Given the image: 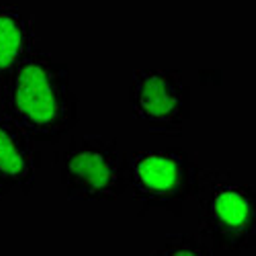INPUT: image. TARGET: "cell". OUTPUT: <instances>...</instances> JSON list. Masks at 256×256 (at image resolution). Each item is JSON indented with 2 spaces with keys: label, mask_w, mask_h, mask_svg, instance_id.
<instances>
[{
  "label": "cell",
  "mask_w": 256,
  "mask_h": 256,
  "mask_svg": "<svg viewBox=\"0 0 256 256\" xmlns=\"http://www.w3.org/2000/svg\"><path fill=\"white\" fill-rule=\"evenodd\" d=\"M41 168V154L35 142L20 127L0 111V176L10 188H20L29 195Z\"/></svg>",
  "instance_id": "6"
},
{
  "label": "cell",
  "mask_w": 256,
  "mask_h": 256,
  "mask_svg": "<svg viewBox=\"0 0 256 256\" xmlns=\"http://www.w3.org/2000/svg\"><path fill=\"white\" fill-rule=\"evenodd\" d=\"M10 190H12V188L8 186V182H6L2 176H0V201H2V199H4V197L10 193Z\"/></svg>",
  "instance_id": "9"
},
{
  "label": "cell",
  "mask_w": 256,
  "mask_h": 256,
  "mask_svg": "<svg viewBox=\"0 0 256 256\" xmlns=\"http://www.w3.org/2000/svg\"><path fill=\"white\" fill-rule=\"evenodd\" d=\"M134 117L160 136H182L190 119V86L182 72L150 68L136 70L130 84Z\"/></svg>",
  "instance_id": "5"
},
{
  "label": "cell",
  "mask_w": 256,
  "mask_h": 256,
  "mask_svg": "<svg viewBox=\"0 0 256 256\" xmlns=\"http://www.w3.org/2000/svg\"><path fill=\"white\" fill-rule=\"evenodd\" d=\"M127 186L146 211H170L182 216L184 205L195 199L201 166L182 148L136 150L125 158Z\"/></svg>",
  "instance_id": "3"
},
{
  "label": "cell",
  "mask_w": 256,
  "mask_h": 256,
  "mask_svg": "<svg viewBox=\"0 0 256 256\" xmlns=\"http://www.w3.org/2000/svg\"><path fill=\"white\" fill-rule=\"evenodd\" d=\"M152 256H216L197 236L190 234H168L162 246Z\"/></svg>",
  "instance_id": "8"
},
{
  "label": "cell",
  "mask_w": 256,
  "mask_h": 256,
  "mask_svg": "<svg viewBox=\"0 0 256 256\" xmlns=\"http://www.w3.org/2000/svg\"><path fill=\"white\" fill-rule=\"evenodd\" d=\"M0 111L33 142L60 144L78 125V96L66 64L35 52L2 84Z\"/></svg>",
  "instance_id": "1"
},
{
  "label": "cell",
  "mask_w": 256,
  "mask_h": 256,
  "mask_svg": "<svg viewBox=\"0 0 256 256\" xmlns=\"http://www.w3.org/2000/svg\"><path fill=\"white\" fill-rule=\"evenodd\" d=\"M199 240L216 256H244L256 242V193L228 170L201 168L197 182Z\"/></svg>",
  "instance_id": "2"
},
{
  "label": "cell",
  "mask_w": 256,
  "mask_h": 256,
  "mask_svg": "<svg viewBox=\"0 0 256 256\" xmlns=\"http://www.w3.org/2000/svg\"><path fill=\"white\" fill-rule=\"evenodd\" d=\"M62 186L68 199L115 201L127 188L125 154L113 138L88 134L58 156Z\"/></svg>",
  "instance_id": "4"
},
{
  "label": "cell",
  "mask_w": 256,
  "mask_h": 256,
  "mask_svg": "<svg viewBox=\"0 0 256 256\" xmlns=\"http://www.w3.org/2000/svg\"><path fill=\"white\" fill-rule=\"evenodd\" d=\"M39 46L35 23L16 6L0 4V86Z\"/></svg>",
  "instance_id": "7"
}]
</instances>
